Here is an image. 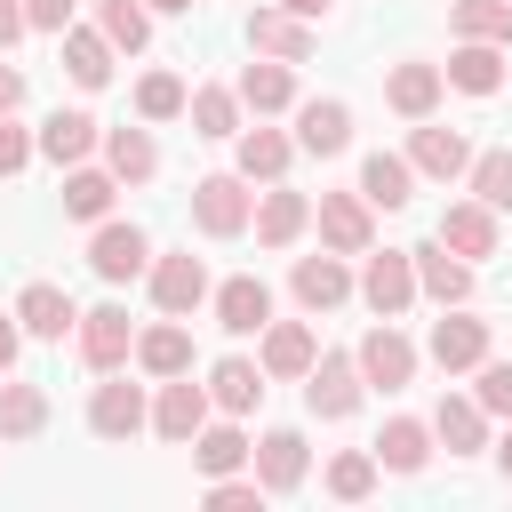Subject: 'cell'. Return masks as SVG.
I'll use <instances>...</instances> for the list:
<instances>
[{
  "label": "cell",
  "instance_id": "17",
  "mask_svg": "<svg viewBox=\"0 0 512 512\" xmlns=\"http://www.w3.org/2000/svg\"><path fill=\"white\" fill-rule=\"evenodd\" d=\"M408 264H416V296H432V304H464L472 296V264L456 248L424 240V248H408Z\"/></svg>",
  "mask_w": 512,
  "mask_h": 512
},
{
  "label": "cell",
  "instance_id": "28",
  "mask_svg": "<svg viewBox=\"0 0 512 512\" xmlns=\"http://www.w3.org/2000/svg\"><path fill=\"white\" fill-rule=\"evenodd\" d=\"M56 40H64V72H72V88H104V80H112V56H120V48H112L96 24H64Z\"/></svg>",
  "mask_w": 512,
  "mask_h": 512
},
{
  "label": "cell",
  "instance_id": "4",
  "mask_svg": "<svg viewBox=\"0 0 512 512\" xmlns=\"http://www.w3.org/2000/svg\"><path fill=\"white\" fill-rule=\"evenodd\" d=\"M144 424H152V408H144V384H128V376L112 368V376L88 392V432H96V440H136Z\"/></svg>",
  "mask_w": 512,
  "mask_h": 512
},
{
  "label": "cell",
  "instance_id": "50",
  "mask_svg": "<svg viewBox=\"0 0 512 512\" xmlns=\"http://www.w3.org/2000/svg\"><path fill=\"white\" fill-rule=\"evenodd\" d=\"M16 104H24V72H16V64H0V112H16Z\"/></svg>",
  "mask_w": 512,
  "mask_h": 512
},
{
  "label": "cell",
  "instance_id": "13",
  "mask_svg": "<svg viewBox=\"0 0 512 512\" xmlns=\"http://www.w3.org/2000/svg\"><path fill=\"white\" fill-rule=\"evenodd\" d=\"M248 464H256V480H264V496H288V488H304V472H312V456H304V432H264L256 448H248Z\"/></svg>",
  "mask_w": 512,
  "mask_h": 512
},
{
  "label": "cell",
  "instance_id": "36",
  "mask_svg": "<svg viewBox=\"0 0 512 512\" xmlns=\"http://www.w3.org/2000/svg\"><path fill=\"white\" fill-rule=\"evenodd\" d=\"M448 32H456V40H496V48H512V0H448Z\"/></svg>",
  "mask_w": 512,
  "mask_h": 512
},
{
  "label": "cell",
  "instance_id": "37",
  "mask_svg": "<svg viewBox=\"0 0 512 512\" xmlns=\"http://www.w3.org/2000/svg\"><path fill=\"white\" fill-rule=\"evenodd\" d=\"M192 464H200L208 480H216V472H240V464H248V432H240L232 416H224V424H200V432H192Z\"/></svg>",
  "mask_w": 512,
  "mask_h": 512
},
{
  "label": "cell",
  "instance_id": "15",
  "mask_svg": "<svg viewBox=\"0 0 512 512\" xmlns=\"http://www.w3.org/2000/svg\"><path fill=\"white\" fill-rule=\"evenodd\" d=\"M432 240L456 248L464 264H480V256H496V208L488 200H456V208H440V232Z\"/></svg>",
  "mask_w": 512,
  "mask_h": 512
},
{
  "label": "cell",
  "instance_id": "9",
  "mask_svg": "<svg viewBox=\"0 0 512 512\" xmlns=\"http://www.w3.org/2000/svg\"><path fill=\"white\" fill-rule=\"evenodd\" d=\"M128 352H136V328H128V312H120V304H96V312H80V360H88L96 376L128 368Z\"/></svg>",
  "mask_w": 512,
  "mask_h": 512
},
{
  "label": "cell",
  "instance_id": "12",
  "mask_svg": "<svg viewBox=\"0 0 512 512\" xmlns=\"http://www.w3.org/2000/svg\"><path fill=\"white\" fill-rule=\"evenodd\" d=\"M320 240L336 248V256H368L376 248V224H368V200L360 192H320Z\"/></svg>",
  "mask_w": 512,
  "mask_h": 512
},
{
  "label": "cell",
  "instance_id": "16",
  "mask_svg": "<svg viewBox=\"0 0 512 512\" xmlns=\"http://www.w3.org/2000/svg\"><path fill=\"white\" fill-rule=\"evenodd\" d=\"M88 264H96V280H136L144 264H152V240L136 232V224H96V240H88Z\"/></svg>",
  "mask_w": 512,
  "mask_h": 512
},
{
  "label": "cell",
  "instance_id": "31",
  "mask_svg": "<svg viewBox=\"0 0 512 512\" xmlns=\"http://www.w3.org/2000/svg\"><path fill=\"white\" fill-rule=\"evenodd\" d=\"M256 400H264V368H256V360L232 352V360L208 368V408H216V416H248Z\"/></svg>",
  "mask_w": 512,
  "mask_h": 512
},
{
  "label": "cell",
  "instance_id": "3",
  "mask_svg": "<svg viewBox=\"0 0 512 512\" xmlns=\"http://www.w3.org/2000/svg\"><path fill=\"white\" fill-rule=\"evenodd\" d=\"M144 280H152V304H160L168 320H192V312L208 304V264H200L192 248H184V256H152Z\"/></svg>",
  "mask_w": 512,
  "mask_h": 512
},
{
  "label": "cell",
  "instance_id": "42",
  "mask_svg": "<svg viewBox=\"0 0 512 512\" xmlns=\"http://www.w3.org/2000/svg\"><path fill=\"white\" fill-rule=\"evenodd\" d=\"M184 96H192V88H184L176 72H144V80H136V120H176Z\"/></svg>",
  "mask_w": 512,
  "mask_h": 512
},
{
  "label": "cell",
  "instance_id": "25",
  "mask_svg": "<svg viewBox=\"0 0 512 512\" xmlns=\"http://www.w3.org/2000/svg\"><path fill=\"white\" fill-rule=\"evenodd\" d=\"M288 288H296V304H304V312H328V304H344V296H352V272H344V256L328 248V256H296Z\"/></svg>",
  "mask_w": 512,
  "mask_h": 512
},
{
  "label": "cell",
  "instance_id": "32",
  "mask_svg": "<svg viewBox=\"0 0 512 512\" xmlns=\"http://www.w3.org/2000/svg\"><path fill=\"white\" fill-rule=\"evenodd\" d=\"M104 168H112L120 184H152V176H160L152 128H104Z\"/></svg>",
  "mask_w": 512,
  "mask_h": 512
},
{
  "label": "cell",
  "instance_id": "19",
  "mask_svg": "<svg viewBox=\"0 0 512 512\" xmlns=\"http://www.w3.org/2000/svg\"><path fill=\"white\" fill-rule=\"evenodd\" d=\"M352 144V104L344 96H312V104H296V152H344Z\"/></svg>",
  "mask_w": 512,
  "mask_h": 512
},
{
  "label": "cell",
  "instance_id": "6",
  "mask_svg": "<svg viewBox=\"0 0 512 512\" xmlns=\"http://www.w3.org/2000/svg\"><path fill=\"white\" fill-rule=\"evenodd\" d=\"M208 424V384H192V368L184 376H160V400H152V432L168 440V448H192V432Z\"/></svg>",
  "mask_w": 512,
  "mask_h": 512
},
{
  "label": "cell",
  "instance_id": "22",
  "mask_svg": "<svg viewBox=\"0 0 512 512\" xmlns=\"http://www.w3.org/2000/svg\"><path fill=\"white\" fill-rule=\"evenodd\" d=\"M248 48H256V56H280V64H304V56H312V24L288 16V8H256V16H248Z\"/></svg>",
  "mask_w": 512,
  "mask_h": 512
},
{
  "label": "cell",
  "instance_id": "27",
  "mask_svg": "<svg viewBox=\"0 0 512 512\" xmlns=\"http://www.w3.org/2000/svg\"><path fill=\"white\" fill-rule=\"evenodd\" d=\"M432 440H440L448 456H480V448H488V408L464 400V392H448V400L432 408Z\"/></svg>",
  "mask_w": 512,
  "mask_h": 512
},
{
  "label": "cell",
  "instance_id": "40",
  "mask_svg": "<svg viewBox=\"0 0 512 512\" xmlns=\"http://www.w3.org/2000/svg\"><path fill=\"white\" fill-rule=\"evenodd\" d=\"M184 112H192V136H240V96L232 88H192Z\"/></svg>",
  "mask_w": 512,
  "mask_h": 512
},
{
  "label": "cell",
  "instance_id": "53",
  "mask_svg": "<svg viewBox=\"0 0 512 512\" xmlns=\"http://www.w3.org/2000/svg\"><path fill=\"white\" fill-rule=\"evenodd\" d=\"M144 8H160V16H184V8H192V0H144Z\"/></svg>",
  "mask_w": 512,
  "mask_h": 512
},
{
  "label": "cell",
  "instance_id": "30",
  "mask_svg": "<svg viewBox=\"0 0 512 512\" xmlns=\"http://www.w3.org/2000/svg\"><path fill=\"white\" fill-rule=\"evenodd\" d=\"M360 200H368V208H408V200H416L408 152H368V160H360Z\"/></svg>",
  "mask_w": 512,
  "mask_h": 512
},
{
  "label": "cell",
  "instance_id": "7",
  "mask_svg": "<svg viewBox=\"0 0 512 512\" xmlns=\"http://www.w3.org/2000/svg\"><path fill=\"white\" fill-rule=\"evenodd\" d=\"M352 360H360V376H368L376 392H400V384H416V344H408L392 320H376V328L360 336V352H352Z\"/></svg>",
  "mask_w": 512,
  "mask_h": 512
},
{
  "label": "cell",
  "instance_id": "21",
  "mask_svg": "<svg viewBox=\"0 0 512 512\" xmlns=\"http://www.w3.org/2000/svg\"><path fill=\"white\" fill-rule=\"evenodd\" d=\"M16 328L40 336V344H64V328H80V312H72V296H64L56 280H32V288L16 296Z\"/></svg>",
  "mask_w": 512,
  "mask_h": 512
},
{
  "label": "cell",
  "instance_id": "34",
  "mask_svg": "<svg viewBox=\"0 0 512 512\" xmlns=\"http://www.w3.org/2000/svg\"><path fill=\"white\" fill-rule=\"evenodd\" d=\"M248 112H288L296 104V64H280V56H264V64H248L240 72V88H232Z\"/></svg>",
  "mask_w": 512,
  "mask_h": 512
},
{
  "label": "cell",
  "instance_id": "41",
  "mask_svg": "<svg viewBox=\"0 0 512 512\" xmlns=\"http://www.w3.org/2000/svg\"><path fill=\"white\" fill-rule=\"evenodd\" d=\"M464 184H472V200H488V208H512V144H496V152H472Z\"/></svg>",
  "mask_w": 512,
  "mask_h": 512
},
{
  "label": "cell",
  "instance_id": "43",
  "mask_svg": "<svg viewBox=\"0 0 512 512\" xmlns=\"http://www.w3.org/2000/svg\"><path fill=\"white\" fill-rule=\"evenodd\" d=\"M368 488H376V456H368V448H344V456L328 464V496H336V504H360Z\"/></svg>",
  "mask_w": 512,
  "mask_h": 512
},
{
  "label": "cell",
  "instance_id": "52",
  "mask_svg": "<svg viewBox=\"0 0 512 512\" xmlns=\"http://www.w3.org/2000/svg\"><path fill=\"white\" fill-rule=\"evenodd\" d=\"M496 472H504V480H512V432H504V440H496Z\"/></svg>",
  "mask_w": 512,
  "mask_h": 512
},
{
  "label": "cell",
  "instance_id": "47",
  "mask_svg": "<svg viewBox=\"0 0 512 512\" xmlns=\"http://www.w3.org/2000/svg\"><path fill=\"white\" fill-rule=\"evenodd\" d=\"M72 8H80V0H24V24H32V32H64Z\"/></svg>",
  "mask_w": 512,
  "mask_h": 512
},
{
  "label": "cell",
  "instance_id": "1",
  "mask_svg": "<svg viewBox=\"0 0 512 512\" xmlns=\"http://www.w3.org/2000/svg\"><path fill=\"white\" fill-rule=\"evenodd\" d=\"M248 216H256V192H248V176L232 168V176H200L192 184V224L208 232V240H240L248 232Z\"/></svg>",
  "mask_w": 512,
  "mask_h": 512
},
{
  "label": "cell",
  "instance_id": "26",
  "mask_svg": "<svg viewBox=\"0 0 512 512\" xmlns=\"http://www.w3.org/2000/svg\"><path fill=\"white\" fill-rule=\"evenodd\" d=\"M144 376H184L192 368V336H184V320H152V328H136V352H128Z\"/></svg>",
  "mask_w": 512,
  "mask_h": 512
},
{
  "label": "cell",
  "instance_id": "8",
  "mask_svg": "<svg viewBox=\"0 0 512 512\" xmlns=\"http://www.w3.org/2000/svg\"><path fill=\"white\" fill-rule=\"evenodd\" d=\"M360 296H368V312H376V320H400V312L416 304V264H408V248H384V256H368V272H360Z\"/></svg>",
  "mask_w": 512,
  "mask_h": 512
},
{
  "label": "cell",
  "instance_id": "48",
  "mask_svg": "<svg viewBox=\"0 0 512 512\" xmlns=\"http://www.w3.org/2000/svg\"><path fill=\"white\" fill-rule=\"evenodd\" d=\"M32 24H24V0H0V48H16Z\"/></svg>",
  "mask_w": 512,
  "mask_h": 512
},
{
  "label": "cell",
  "instance_id": "44",
  "mask_svg": "<svg viewBox=\"0 0 512 512\" xmlns=\"http://www.w3.org/2000/svg\"><path fill=\"white\" fill-rule=\"evenodd\" d=\"M472 376H480V384H472V400H480L488 416H512V360H480Z\"/></svg>",
  "mask_w": 512,
  "mask_h": 512
},
{
  "label": "cell",
  "instance_id": "33",
  "mask_svg": "<svg viewBox=\"0 0 512 512\" xmlns=\"http://www.w3.org/2000/svg\"><path fill=\"white\" fill-rule=\"evenodd\" d=\"M376 472H424V456H432V424H416V416H392L384 432H376Z\"/></svg>",
  "mask_w": 512,
  "mask_h": 512
},
{
  "label": "cell",
  "instance_id": "46",
  "mask_svg": "<svg viewBox=\"0 0 512 512\" xmlns=\"http://www.w3.org/2000/svg\"><path fill=\"white\" fill-rule=\"evenodd\" d=\"M32 160V128H16V112H0V176H16Z\"/></svg>",
  "mask_w": 512,
  "mask_h": 512
},
{
  "label": "cell",
  "instance_id": "45",
  "mask_svg": "<svg viewBox=\"0 0 512 512\" xmlns=\"http://www.w3.org/2000/svg\"><path fill=\"white\" fill-rule=\"evenodd\" d=\"M256 504H264V480H232V472L208 480V512H256Z\"/></svg>",
  "mask_w": 512,
  "mask_h": 512
},
{
  "label": "cell",
  "instance_id": "39",
  "mask_svg": "<svg viewBox=\"0 0 512 512\" xmlns=\"http://www.w3.org/2000/svg\"><path fill=\"white\" fill-rule=\"evenodd\" d=\"M96 32L136 56V48L152 40V8H144V0H96Z\"/></svg>",
  "mask_w": 512,
  "mask_h": 512
},
{
  "label": "cell",
  "instance_id": "35",
  "mask_svg": "<svg viewBox=\"0 0 512 512\" xmlns=\"http://www.w3.org/2000/svg\"><path fill=\"white\" fill-rule=\"evenodd\" d=\"M112 192H120V176L112 168H64V216H80V224H104L112 216Z\"/></svg>",
  "mask_w": 512,
  "mask_h": 512
},
{
  "label": "cell",
  "instance_id": "2",
  "mask_svg": "<svg viewBox=\"0 0 512 512\" xmlns=\"http://www.w3.org/2000/svg\"><path fill=\"white\" fill-rule=\"evenodd\" d=\"M360 392H368V376H360L352 352H320V360L304 368V408H312L320 424H344V416L360 408Z\"/></svg>",
  "mask_w": 512,
  "mask_h": 512
},
{
  "label": "cell",
  "instance_id": "11",
  "mask_svg": "<svg viewBox=\"0 0 512 512\" xmlns=\"http://www.w3.org/2000/svg\"><path fill=\"white\" fill-rule=\"evenodd\" d=\"M408 168H416V176H432V184H456V176L472 168L464 128H432V120H416V136H408Z\"/></svg>",
  "mask_w": 512,
  "mask_h": 512
},
{
  "label": "cell",
  "instance_id": "38",
  "mask_svg": "<svg viewBox=\"0 0 512 512\" xmlns=\"http://www.w3.org/2000/svg\"><path fill=\"white\" fill-rule=\"evenodd\" d=\"M48 424V392L40 384H0V440H32Z\"/></svg>",
  "mask_w": 512,
  "mask_h": 512
},
{
  "label": "cell",
  "instance_id": "23",
  "mask_svg": "<svg viewBox=\"0 0 512 512\" xmlns=\"http://www.w3.org/2000/svg\"><path fill=\"white\" fill-rule=\"evenodd\" d=\"M440 88H448V80H440V64H416V56L384 72V104H392L400 120H432V104H440Z\"/></svg>",
  "mask_w": 512,
  "mask_h": 512
},
{
  "label": "cell",
  "instance_id": "18",
  "mask_svg": "<svg viewBox=\"0 0 512 512\" xmlns=\"http://www.w3.org/2000/svg\"><path fill=\"white\" fill-rule=\"evenodd\" d=\"M440 80L464 88V96H496V88H504V48H496V40H456L448 64H440Z\"/></svg>",
  "mask_w": 512,
  "mask_h": 512
},
{
  "label": "cell",
  "instance_id": "49",
  "mask_svg": "<svg viewBox=\"0 0 512 512\" xmlns=\"http://www.w3.org/2000/svg\"><path fill=\"white\" fill-rule=\"evenodd\" d=\"M16 344H24V328H16V312H0V376L16 368Z\"/></svg>",
  "mask_w": 512,
  "mask_h": 512
},
{
  "label": "cell",
  "instance_id": "14",
  "mask_svg": "<svg viewBox=\"0 0 512 512\" xmlns=\"http://www.w3.org/2000/svg\"><path fill=\"white\" fill-rule=\"evenodd\" d=\"M96 144H104V128H96L88 112H64V104H56V112L40 120V136H32V152H40V160H56V168H80Z\"/></svg>",
  "mask_w": 512,
  "mask_h": 512
},
{
  "label": "cell",
  "instance_id": "20",
  "mask_svg": "<svg viewBox=\"0 0 512 512\" xmlns=\"http://www.w3.org/2000/svg\"><path fill=\"white\" fill-rule=\"evenodd\" d=\"M216 296V328L224 336H256L264 320H272V288L256 280V272H240V280H224V288H208Z\"/></svg>",
  "mask_w": 512,
  "mask_h": 512
},
{
  "label": "cell",
  "instance_id": "5",
  "mask_svg": "<svg viewBox=\"0 0 512 512\" xmlns=\"http://www.w3.org/2000/svg\"><path fill=\"white\" fill-rule=\"evenodd\" d=\"M256 336H264V344H256V368H264V384H296V376L320 360V336H312L304 320H264Z\"/></svg>",
  "mask_w": 512,
  "mask_h": 512
},
{
  "label": "cell",
  "instance_id": "24",
  "mask_svg": "<svg viewBox=\"0 0 512 512\" xmlns=\"http://www.w3.org/2000/svg\"><path fill=\"white\" fill-rule=\"evenodd\" d=\"M248 224H256V240H264V248H296V240H304V224H312V200H304V192H288V184H272V192L256 200V216H248Z\"/></svg>",
  "mask_w": 512,
  "mask_h": 512
},
{
  "label": "cell",
  "instance_id": "29",
  "mask_svg": "<svg viewBox=\"0 0 512 512\" xmlns=\"http://www.w3.org/2000/svg\"><path fill=\"white\" fill-rule=\"evenodd\" d=\"M232 160H240V176H248V184H280V176H288V160H296V136H280V128H240Z\"/></svg>",
  "mask_w": 512,
  "mask_h": 512
},
{
  "label": "cell",
  "instance_id": "51",
  "mask_svg": "<svg viewBox=\"0 0 512 512\" xmlns=\"http://www.w3.org/2000/svg\"><path fill=\"white\" fill-rule=\"evenodd\" d=\"M280 8H288V16H304V24H312V16H328V8H336V0H280Z\"/></svg>",
  "mask_w": 512,
  "mask_h": 512
},
{
  "label": "cell",
  "instance_id": "10",
  "mask_svg": "<svg viewBox=\"0 0 512 512\" xmlns=\"http://www.w3.org/2000/svg\"><path fill=\"white\" fill-rule=\"evenodd\" d=\"M432 360H440L448 376L480 368V360H488V320H472L464 304H440V320H432Z\"/></svg>",
  "mask_w": 512,
  "mask_h": 512
}]
</instances>
